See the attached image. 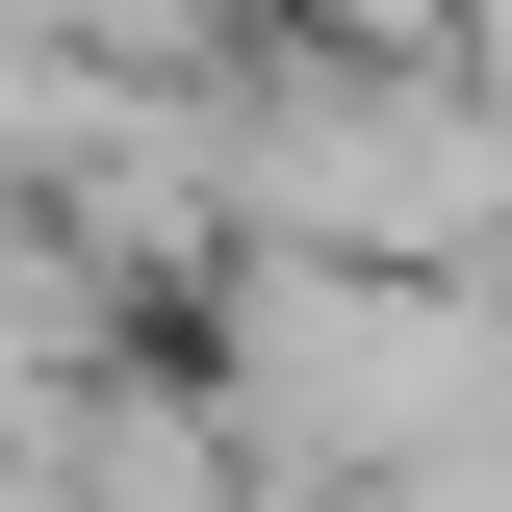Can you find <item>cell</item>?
Listing matches in <instances>:
<instances>
[{
    "label": "cell",
    "instance_id": "obj_1",
    "mask_svg": "<svg viewBox=\"0 0 512 512\" xmlns=\"http://www.w3.org/2000/svg\"><path fill=\"white\" fill-rule=\"evenodd\" d=\"M231 205H256V231H359V256H461V231H487V205H512V103H436V77H256V103H231Z\"/></svg>",
    "mask_w": 512,
    "mask_h": 512
}]
</instances>
